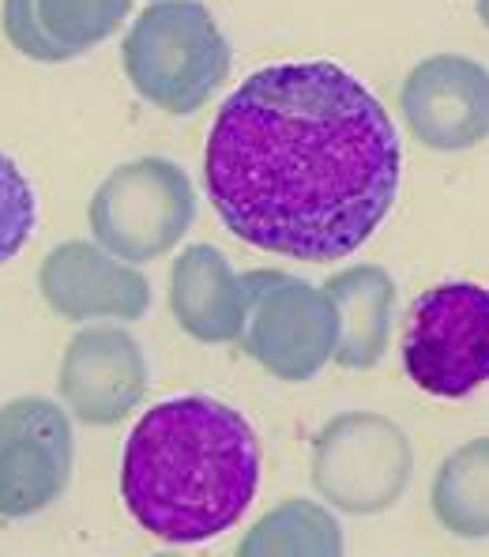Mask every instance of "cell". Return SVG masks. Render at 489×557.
Returning a JSON list of instances; mask_svg holds the SVG:
<instances>
[{
  "mask_svg": "<svg viewBox=\"0 0 489 557\" xmlns=\"http://www.w3.org/2000/svg\"><path fill=\"white\" fill-rule=\"evenodd\" d=\"M403 147L377 95L336 61L252 72L218 106L203 188L241 242L275 257L331 264L388 219Z\"/></svg>",
  "mask_w": 489,
  "mask_h": 557,
  "instance_id": "cell-1",
  "label": "cell"
},
{
  "mask_svg": "<svg viewBox=\"0 0 489 557\" xmlns=\"http://www.w3.org/2000/svg\"><path fill=\"white\" fill-rule=\"evenodd\" d=\"M260 486V441L241 411L211 396L151 407L125 441L121 497L162 543H208L249 512Z\"/></svg>",
  "mask_w": 489,
  "mask_h": 557,
  "instance_id": "cell-2",
  "label": "cell"
},
{
  "mask_svg": "<svg viewBox=\"0 0 489 557\" xmlns=\"http://www.w3.org/2000/svg\"><path fill=\"white\" fill-rule=\"evenodd\" d=\"M230 42L200 0H151L121 46L136 95L166 113H196L230 79Z\"/></svg>",
  "mask_w": 489,
  "mask_h": 557,
  "instance_id": "cell-3",
  "label": "cell"
},
{
  "mask_svg": "<svg viewBox=\"0 0 489 557\" xmlns=\"http://www.w3.org/2000/svg\"><path fill=\"white\" fill-rule=\"evenodd\" d=\"M192 219L196 193L189 174L177 162L154 154L110 170L87 208L95 242L128 264H147L177 249Z\"/></svg>",
  "mask_w": 489,
  "mask_h": 557,
  "instance_id": "cell-4",
  "label": "cell"
},
{
  "mask_svg": "<svg viewBox=\"0 0 489 557\" xmlns=\"http://www.w3.org/2000/svg\"><path fill=\"white\" fill-rule=\"evenodd\" d=\"M249 317H244L241 350L264 373L279 381H313L336 358L339 321L324 286L275 268L244 272Z\"/></svg>",
  "mask_w": 489,
  "mask_h": 557,
  "instance_id": "cell-5",
  "label": "cell"
},
{
  "mask_svg": "<svg viewBox=\"0 0 489 557\" xmlns=\"http://www.w3.org/2000/svg\"><path fill=\"white\" fill-rule=\"evenodd\" d=\"M403 370L422 392L463 399L489 381V290L452 278L414 301L403 332Z\"/></svg>",
  "mask_w": 489,
  "mask_h": 557,
  "instance_id": "cell-6",
  "label": "cell"
},
{
  "mask_svg": "<svg viewBox=\"0 0 489 557\" xmlns=\"http://www.w3.org/2000/svg\"><path fill=\"white\" fill-rule=\"evenodd\" d=\"M414 448L391 418L347 411L313 437V486L321 502L347 516L388 512L406 494Z\"/></svg>",
  "mask_w": 489,
  "mask_h": 557,
  "instance_id": "cell-7",
  "label": "cell"
},
{
  "mask_svg": "<svg viewBox=\"0 0 489 557\" xmlns=\"http://www.w3.org/2000/svg\"><path fill=\"white\" fill-rule=\"evenodd\" d=\"M76 437L68 407L20 396L0 407V516L27 520L61 502L72 482Z\"/></svg>",
  "mask_w": 489,
  "mask_h": 557,
  "instance_id": "cell-8",
  "label": "cell"
},
{
  "mask_svg": "<svg viewBox=\"0 0 489 557\" xmlns=\"http://www.w3.org/2000/svg\"><path fill=\"white\" fill-rule=\"evenodd\" d=\"M399 110L422 147L471 151L489 139V69L463 53L426 57L406 72Z\"/></svg>",
  "mask_w": 489,
  "mask_h": 557,
  "instance_id": "cell-9",
  "label": "cell"
},
{
  "mask_svg": "<svg viewBox=\"0 0 489 557\" xmlns=\"http://www.w3.org/2000/svg\"><path fill=\"white\" fill-rule=\"evenodd\" d=\"M57 392L84 425L125 422L147 396V358L128 327L95 324L64 347Z\"/></svg>",
  "mask_w": 489,
  "mask_h": 557,
  "instance_id": "cell-10",
  "label": "cell"
},
{
  "mask_svg": "<svg viewBox=\"0 0 489 557\" xmlns=\"http://www.w3.org/2000/svg\"><path fill=\"white\" fill-rule=\"evenodd\" d=\"M38 290L64 321H140L151 309V283L140 264L113 257L98 242H64L42 260Z\"/></svg>",
  "mask_w": 489,
  "mask_h": 557,
  "instance_id": "cell-11",
  "label": "cell"
},
{
  "mask_svg": "<svg viewBox=\"0 0 489 557\" xmlns=\"http://www.w3.org/2000/svg\"><path fill=\"white\" fill-rule=\"evenodd\" d=\"M170 313L196 343H238L249 290L215 245H189L170 268Z\"/></svg>",
  "mask_w": 489,
  "mask_h": 557,
  "instance_id": "cell-12",
  "label": "cell"
},
{
  "mask_svg": "<svg viewBox=\"0 0 489 557\" xmlns=\"http://www.w3.org/2000/svg\"><path fill=\"white\" fill-rule=\"evenodd\" d=\"M336 306L339 339L336 358L342 370H373L388 355L396 321V278L380 264H350L324 283Z\"/></svg>",
  "mask_w": 489,
  "mask_h": 557,
  "instance_id": "cell-13",
  "label": "cell"
},
{
  "mask_svg": "<svg viewBox=\"0 0 489 557\" xmlns=\"http://www.w3.org/2000/svg\"><path fill=\"white\" fill-rule=\"evenodd\" d=\"M429 509L455 539H489V437H475L437 467Z\"/></svg>",
  "mask_w": 489,
  "mask_h": 557,
  "instance_id": "cell-14",
  "label": "cell"
},
{
  "mask_svg": "<svg viewBox=\"0 0 489 557\" xmlns=\"http://www.w3.org/2000/svg\"><path fill=\"white\" fill-rule=\"evenodd\" d=\"M241 557H336L342 554V528L328 502L290 497L287 505L260 516L238 543Z\"/></svg>",
  "mask_w": 489,
  "mask_h": 557,
  "instance_id": "cell-15",
  "label": "cell"
},
{
  "mask_svg": "<svg viewBox=\"0 0 489 557\" xmlns=\"http://www.w3.org/2000/svg\"><path fill=\"white\" fill-rule=\"evenodd\" d=\"M46 35L72 57L113 35L133 12V0H35Z\"/></svg>",
  "mask_w": 489,
  "mask_h": 557,
  "instance_id": "cell-16",
  "label": "cell"
},
{
  "mask_svg": "<svg viewBox=\"0 0 489 557\" xmlns=\"http://www.w3.org/2000/svg\"><path fill=\"white\" fill-rule=\"evenodd\" d=\"M38 223L35 188L23 177V170L0 151V264L20 257L30 242V231Z\"/></svg>",
  "mask_w": 489,
  "mask_h": 557,
  "instance_id": "cell-17",
  "label": "cell"
},
{
  "mask_svg": "<svg viewBox=\"0 0 489 557\" xmlns=\"http://www.w3.org/2000/svg\"><path fill=\"white\" fill-rule=\"evenodd\" d=\"M0 27H4V38L12 42V49H20L27 61H38V64L68 61V53L46 35L35 0H4V8H0Z\"/></svg>",
  "mask_w": 489,
  "mask_h": 557,
  "instance_id": "cell-18",
  "label": "cell"
},
{
  "mask_svg": "<svg viewBox=\"0 0 489 557\" xmlns=\"http://www.w3.org/2000/svg\"><path fill=\"white\" fill-rule=\"evenodd\" d=\"M475 8H478V20H482L489 30V0H475Z\"/></svg>",
  "mask_w": 489,
  "mask_h": 557,
  "instance_id": "cell-19",
  "label": "cell"
}]
</instances>
